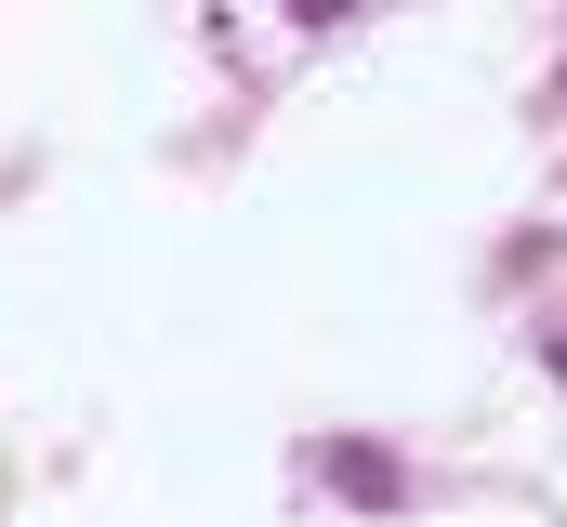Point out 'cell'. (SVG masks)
Listing matches in <instances>:
<instances>
[{
    "label": "cell",
    "mask_w": 567,
    "mask_h": 527,
    "mask_svg": "<svg viewBox=\"0 0 567 527\" xmlns=\"http://www.w3.org/2000/svg\"><path fill=\"white\" fill-rule=\"evenodd\" d=\"M330 488H343V502H410V475H396V448H357V435L330 448Z\"/></svg>",
    "instance_id": "cell-1"
},
{
    "label": "cell",
    "mask_w": 567,
    "mask_h": 527,
    "mask_svg": "<svg viewBox=\"0 0 567 527\" xmlns=\"http://www.w3.org/2000/svg\"><path fill=\"white\" fill-rule=\"evenodd\" d=\"M542 356H555V383H567V330H542Z\"/></svg>",
    "instance_id": "cell-2"
}]
</instances>
